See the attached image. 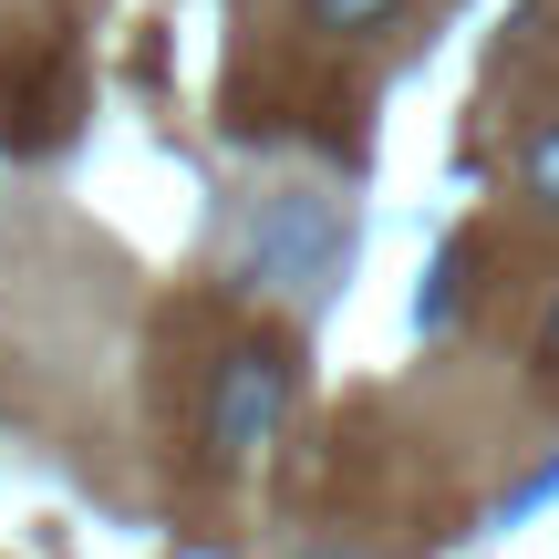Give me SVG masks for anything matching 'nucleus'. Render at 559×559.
Here are the masks:
<instances>
[{
    "mask_svg": "<svg viewBox=\"0 0 559 559\" xmlns=\"http://www.w3.org/2000/svg\"><path fill=\"white\" fill-rule=\"evenodd\" d=\"M342 218L332 198H311V187H280V198H260V218H249V270L270 280L280 300H321L342 280Z\"/></svg>",
    "mask_w": 559,
    "mask_h": 559,
    "instance_id": "f257e3e1",
    "label": "nucleus"
},
{
    "mask_svg": "<svg viewBox=\"0 0 559 559\" xmlns=\"http://www.w3.org/2000/svg\"><path fill=\"white\" fill-rule=\"evenodd\" d=\"M539 342H549V362H559V300H549V332H539Z\"/></svg>",
    "mask_w": 559,
    "mask_h": 559,
    "instance_id": "39448f33",
    "label": "nucleus"
},
{
    "mask_svg": "<svg viewBox=\"0 0 559 559\" xmlns=\"http://www.w3.org/2000/svg\"><path fill=\"white\" fill-rule=\"evenodd\" d=\"M290 425V362L280 353H228L218 394H207V456L218 466H260Z\"/></svg>",
    "mask_w": 559,
    "mask_h": 559,
    "instance_id": "f03ea898",
    "label": "nucleus"
},
{
    "mask_svg": "<svg viewBox=\"0 0 559 559\" xmlns=\"http://www.w3.org/2000/svg\"><path fill=\"white\" fill-rule=\"evenodd\" d=\"M519 187H528V198H539L549 218H559V124H539V135H528V156H519Z\"/></svg>",
    "mask_w": 559,
    "mask_h": 559,
    "instance_id": "7ed1b4c3",
    "label": "nucleus"
},
{
    "mask_svg": "<svg viewBox=\"0 0 559 559\" xmlns=\"http://www.w3.org/2000/svg\"><path fill=\"white\" fill-rule=\"evenodd\" d=\"M300 11H311L321 32H373V21L394 11V0H300Z\"/></svg>",
    "mask_w": 559,
    "mask_h": 559,
    "instance_id": "20e7f679",
    "label": "nucleus"
}]
</instances>
